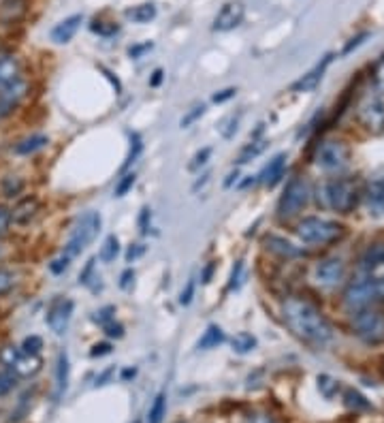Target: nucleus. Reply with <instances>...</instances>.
<instances>
[{"mask_svg":"<svg viewBox=\"0 0 384 423\" xmlns=\"http://www.w3.org/2000/svg\"><path fill=\"white\" fill-rule=\"evenodd\" d=\"M82 22H84V16H82V14H77V16H71V18L62 20V22L52 31V41H54V43H58V45L69 43V41L77 35V31H79Z\"/></svg>","mask_w":384,"mask_h":423,"instance_id":"nucleus-17","label":"nucleus"},{"mask_svg":"<svg viewBox=\"0 0 384 423\" xmlns=\"http://www.w3.org/2000/svg\"><path fill=\"white\" fill-rule=\"evenodd\" d=\"M105 333L109 336V338H122L124 336V327L120 325V323H105Z\"/></svg>","mask_w":384,"mask_h":423,"instance_id":"nucleus-47","label":"nucleus"},{"mask_svg":"<svg viewBox=\"0 0 384 423\" xmlns=\"http://www.w3.org/2000/svg\"><path fill=\"white\" fill-rule=\"evenodd\" d=\"M118 252H120V242H118L116 235H109V237L105 240L103 248H101V261L111 263V261L118 257Z\"/></svg>","mask_w":384,"mask_h":423,"instance_id":"nucleus-30","label":"nucleus"},{"mask_svg":"<svg viewBox=\"0 0 384 423\" xmlns=\"http://www.w3.org/2000/svg\"><path fill=\"white\" fill-rule=\"evenodd\" d=\"M48 144H50V139L45 135H33V137H26L24 141H20L16 146V152L22 154V156H28V154H35V152L43 150Z\"/></svg>","mask_w":384,"mask_h":423,"instance_id":"nucleus-23","label":"nucleus"},{"mask_svg":"<svg viewBox=\"0 0 384 423\" xmlns=\"http://www.w3.org/2000/svg\"><path fill=\"white\" fill-rule=\"evenodd\" d=\"M356 278L365 282L373 301H384V244H371L363 252Z\"/></svg>","mask_w":384,"mask_h":423,"instance_id":"nucleus-2","label":"nucleus"},{"mask_svg":"<svg viewBox=\"0 0 384 423\" xmlns=\"http://www.w3.org/2000/svg\"><path fill=\"white\" fill-rule=\"evenodd\" d=\"M133 278H135V272H133V269H126V272L120 276V287H122V289H126V287L133 282Z\"/></svg>","mask_w":384,"mask_h":423,"instance_id":"nucleus-52","label":"nucleus"},{"mask_svg":"<svg viewBox=\"0 0 384 423\" xmlns=\"http://www.w3.org/2000/svg\"><path fill=\"white\" fill-rule=\"evenodd\" d=\"M356 118L371 135L384 133V99L380 95H367L356 107Z\"/></svg>","mask_w":384,"mask_h":423,"instance_id":"nucleus-8","label":"nucleus"},{"mask_svg":"<svg viewBox=\"0 0 384 423\" xmlns=\"http://www.w3.org/2000/svg\"><path fill=\"white\" fill-rule=\"evenodd\" d=\"M241 274H243V261H237L233 272H231V282H229V289H239L241 284Z\"/></svg>","mask_w":384,"mask_h":423,"instance_id":"nucleus-42","label":"nucleus"},{"mask_svg":"<svg viewBox=\"0 0 384 423\" xmlns=\"http://www.w3.org/2000/svg\"><path fill=\"white\" fill-rule=\"evenodd\" d=\"M26 92H28V82L24 77L0 88V120L7 118L22 103Z\"/></svg>","mask_w":384,"mask_h":423,"instance_id":"nucleus-12","label":"nucleus"},{"mask_svg":"<svg viewBox=\"0 0 384 423\" xmlns=\"http://www.w3.org/2000/svg\"><path fill=\"white\" fill-rule=\"evenodd\" d=\"M314 163L324 173H341L350 165V148L344 141H337V139L322 141L316 150Z\"/></svg>","mask_w":384,"mask_h":423,"instance_id":"nucleus-6","label":"nucleus"},{"mask_svg":"<svg viewBox=\"0 0 384 423\" xmlns=\"http://www.w3.org/2000/svg\"><path fill=\"white\" fill-rule=\"evenodd\" d=\"M124 376H126V378H128V376H135V370H126V372H124Z\"/></svg>","mask_w":384,"mask_h":423,"instance_id":"nucleus-60","label":"nucleus"},{"mask_svg":"<svg viewBox=\"0 0 384 423\" xmlns=\"http://www.w3.org/2000/svg\"><path fill=\"white\" fill-rule=\"evenodd\" d=\"M344 397H346V406H348V408H354V410L369 408V402H367L358 391H354V389H348V391L344 393Z\"/></svg>","mask_w":384,"mask_h":423,"instance_id":"nucleus-32","label":"nucleus"},{"mask_svg":"<svg viewBox=\"0 0 384 423\" xmlns=\"http://www.w3.org/2000/svg\"><path fill=\"white\" fill-rule=\"evenodd\" d=\"M69 261H71V259H69L67 255H62V257H58L56 261H52L50 269H52L54 274H62V272H65V269L69 267Z\"/></svg>","mask_w":384,"mask_h":423,"instance_id":"nucleus-45","label":"nucleus"},{"mask_svg":"<svg viewBox=\"0 0 384 423\" xmlns=\"http://www.w3.org/2000/svg\"><path fill=\"white\" fill-rule=\"evenodd\" d=\"M90 28H92V33H99L101 37H109V35L118 33V26H116V24H109V26H105V22H94Z\"/></svg>","mask_w":384,"mask_h":423,"instance_id":"nucleus-43","label":"nucleus"},{"mask_svg":"<svg viewBox=\"0 0 384 423\" xmlns=\"http://www.w3.org/2000/svg\"><path fill=\"white\" fill-rule=\"evenodd\" d=\"M111 312H114V308H111V306H107V308H103V310L99 312V316H97V321H101V323H107V321L111 318Z\"/></svg>","mask_w":384,"mask_h":423,"instance_id":"nucleus-54","label":"nucleus"},{"mask_svg":"<svg viewBox=\"0 0 384 423\" xmlns=\"http://www.w3.org/2000/svg\"><path fill=\"white\" fill-rule=\"evenodd\" d=\"M133 24H148L156 18V7L152 3H146V5H137L133 9H126L124 14Z\"/></svg>","mask_w":384,"mask_h":423,"instance_id":"nucleus-22","label":"nucleus"},{"mask_svg":"<svg viewBox=\"0 0 384 423\" xmlns=\"http://www.w3.org/2000/svg\"><path fill=\"white\" fill-rule=\"evenodd\" d=\"M16 387V374L13 372H0V397L7 395Z\"/></svg>","mask_w":384,"mask_h":423,"instance_id":"nucleus-37","label":"nucleus"},{"mask_svg":"<svg viewBox=\"0 0 384 423\" xmlns=\"http://www.w3.org/2000/svg\"><path fill=\"white\" fill-rule=\"evenodd\" d=\"M150 48H152V43H146V45H139V48H131V50H128V54H131L133 58H137L141 52H146V50H150Z\"/></svg>","mask_w":384,"mask_h":423,"instance_id":"nucleus-56","label":"nucleus"},{"mask_svg":"<svg viewBox=\"0 0 384 423\" xmlns=\"http://www.w3.org/2000/svg\"><path fill=\"white\" fill-rule=\"evenodd\" d=\"M39 208H41V205H39V199H37V197H26V199H22V201L13 208L11 220L18 223V225H28V223L37 216Z\"/></svg>","mask_w":384,"mask_h":423,"instance_id":"nucleus-20","label":"nucleus"},{"mask_svg":"<svg viewBox=\"0 0 384 423\" xmlns=\"http://www.w3.org/2000/svg\"><path fill=\"white\" fill-rule=\"evenodd\" d=\"M141 252H143V246H135V248H131V250H128L126 259H128V261H133V259H135V257H139Z\"/></svg>","mask_w":384,"mask_h":423,"instance_id":"nucleus-57","label":"nucleus"},{"mask_svg":"<svg viewBox=\"0 0 384 423\" xmlns=\"http://www.w3.org/2000/svg\"><path fill=\"white\" fill-rule=\"evenodd\" d=\"M73 301L71 299H65V297H58L56 301H52L50 310H48V325L52 327L54 333L62 336L71 323V316H73Z\"/></svg>","mask_w":384,"mask_h":423,"instance_id":"nucleus-13","label":"nucleus"},{"mask_svg":"<svg viewBox=\"0 0 384 423\" xmlns=\"http://www.w3.org/2000/svg\"><path fill=\"white\" fill-rule=\"evenodd\" d=\"M22 191H24V180H22V178H18V176H7V178L3 180V193H5V197L13 199V197H18Z\"/></svg>","mask_w":384,"mask_h":423,"instance_id":"nucleus-29","label":"nucleus"},{"mask_svg":"<svg viewBox=\"0 0 384 423\" xmlns=\"http://www.w3.org/2000/svg\"><path fill=\"white\" fill-rule=\"evenodd\" d=\"M365 203L369 214L384 216V178H375L365 186Z\"/></svg>","mask_w":384,"mask_h":423,"instance_id":"nucleus-15","label":"nucleus"},{"mask_svg":"<svg viewBox=\"0 0 384 423\" xmlns=\"http://www.w3.org/2000/svg\"><path fill=\"white\" fill-rule=\"evenodd\" d=\"M373 84L380 88V90H384V56H380L378 60H375V65H373Z\"/></svg>","mask_w":384,"mask_h":423,"instance_id":"nucleus-39","label":"nucleus"},{"mask_svg":"<svg viewBox=\"0 0 384 423\" xmlns=\"http://www.w3.org/2000/svg\"><path fill=\"white\" fill-rule=\"evenodd\" d=\"M141 150H143V139H141L139 133H133V135H131V150H128V156H126V161H124V165H122V173H126V171L131 169V165L139 159Z\"/></svg>","mask_w":384,"mask_h":423,"instance_id":"nucleus-28","label":"nucleus"},{"mask_svg":"<svg viewBox=\"0 0 384 423\" xmlns=\"http://www.w3.org/2000/svg\"><path fill=\"white\" fill-rule=\"evenodd\" d=\"M209 156H212V148H203V150H199L197 154H194V159H192V163L188 165L190 169H199V167H203L207 161H209Z\"/></svg>","mask_w":384,"mask_h":423,"instance_id":"nucleus-41","label":"nucleus"},{"mask_svg":"<svg viewBox=\"0 0 384 423\" xmlns=\"http://www.w3.org/2000/svg\"><path fill=\"white\" fill-rule=\"evenodd\" d=\"M111 353V344H107V342H101V344H94L92 346V357H103V355H109Z\"/></svg>","mask_w":384,"mask_h":423,"instance_id":"nucleus-50","label":"nucleus"},{"mask_svg":"<svg viewBox=\"0 0 384 423\" xmlns=\"http://www.w3.org/2000/svg\"><path fill=\"white\" fill-rule=\"evenodd\" d=\"M111 374H114V370H111V368H109V370H105V372H103V374H101V376L97 378V385H105V380H107V378H109Z\"/></svg>","mask_w":384,"mask_h":423,"instance_id":"nucleus-59","label":"nucleus"},{"mask_svg":"<svg viewBox=\"0 0 384 423\" xmlns=\"http://www.w3.org/2000/svg\"><path fill=\"white\" fill-rule=\"evenodd\" d=\"M318 389L322 391L324 397H331V395L339 389V385H337V380H333L331 376H318Z\"/></svg>","mask_w":384,"mask_h":423,"instance_id":"nucleus-36","label":"nucleus"},{"mask_svg":"<svg viewBox=\"0 0 384 423\" xmlns=\"http://www.w3.org/2000/svg\"><path fill=\"white\" fill-rule=\"evenodd\" d=\"M309 201V186L305 180L301 178H292L284 191V195L280 197V203H278V214L282 218H288V216H295L299 214Z\"/></svg>","mask_w":384,"mask_h":423,"instance_id":"nucleus-9","label":"nucleus"},{"mask_svg":"<svg viewBox=\"0 0 384 423\" xmlns=\"http://www.w3.org/2000/svg\"><path fill=\"white\" fill-rule=\"evenodd\" d=\"M41 348H43V338H39V336H28L22 344V350L28 355H39Z\"/></svg>","mask_w":384,"mask_h":423,"instance_id":"nucleus-35","label":"nucleus"},{"mask_svg":"<svg viewBox=\"0 0 384 423\" xmlns=\"http://www.w3.org/2000/svg\"><path fill=\"white\" fill-rule=\"evenodd\" d=\"M214 269H216V263H207V265H205V269H203V274H201V280H203L205 284H207V282H212Z\"/></svg>","mask_w":384,"mask_h":423,"instance_id":"nucleus-51","label":"nucleus"},{"mask_svg":"<svg viewBox=\"0 0 384 423\" xmlns=\"http://www.w3.org/2000/svg\"><path fill=\"white\" fill-rule=\"evenodd\" d=\"M352 331L361 342L369 346L382 344L384 342V310L369 306V308L352 312Z\"/></svg>","mask_w":384,"mask_h":423,"instance_id":"nucleus-5","label":"nucleus"},{"mask_svg":"<svg viewBox=\"0 0 384 423\" xmlns=\"http://www.w3.org/2000/svg\"><path fill=\"white\" fill-rule=\"evenodd\" d=\"M367 37H369V33H361L358 37L350 39V43H348V45L344 48V52H341V54H344V56H348V54H350V52H352L354 48H358V45H361V43H363L365 39H367Z\"/></svg>","mask_w":384,"mask_h":423,"instance_id":"nucleus-48","label":"nucleus"},{"mask_svg":"<svg viewBox=\"0 0 384 423\" xmlns=\"http://www.w3.org/2000/svg\"><path fill=\"white\" fill-rule=\"evenodd\" d=\"M284 169H286V154H278V156H273V159L269 161V165L263 169V173H260V182H263L265 186L273 188V186L282 180Z\"/></svg>","mask_w":384,"mask_h":423,"instance_id":"nucleus-19","label":"nucleus"},{"mask_svg":"<svg viewBox=\"0 0 384 423\" xmlns=\"http://www.w3.org/2000/svg\"><path fill=\"white\" fill-rule=\"evenodd\" d=\"M148 218H150V210H148V208H143V210H141V218H139L141 233H148Z\"/></svg>","mask_w":384,"mask_h":423,"instance_id":"nucleus-53","label":"nucleus"},{"mask_svg":"<svg viewBox=\"0 0 384 423\" xmlns=\"http://www.w3.org/2000/svg\"><path fill=\"white\" fill-rule=\"evenodd\" d=\"M165 412H167V393H165V391H160V393L154 397L152 406H150V412H148V423H163V419H165Z\"/></svg>","mask_w":384,"mask_h":423,"instance_id":"nucleus-26","label":"nucleus"},{"mask_svg":"<svg viewBox=\"0 0 384 423\" xmlns=\"http://www.w3.org/2000/svg\"><path fill=\"white\" fill-rule=\"evenodd\" d=\"M224 342V331L218 327V325H209L205 331H203V336H201V340H199V348L201 350H207V348H216L218 344H222Z\"/></svg>","mask_w":384,"mask_h":423,"instance_id":"nucleus-24","label":"nucleus"},{"mask_svg":"<svg viewBox=\"0 0 384 423\" xmlns=\"http://www.w3.org/2000/svg\"><path fill=\"white\" fill-rule=\"evenodd\" d=\"M3 363L16 374V376H31V374H37L41 370V357L39 355H28L24 353L22 348H16V346H7L0 355Z\"/></svg>","mask_w":384,"mask_h":423,"instance_id":"nucleus-11","label":"nucleus"},{"mask_svg":"<svg viewBox=\"0 0 384 423\" xmlns=\"http://www.w3.org/2000/svg\"><path fill=\"white\" fill-rule=\"evenodd\" d=\"M69 385V357L67 353H60L58 355V368H56V389H58V395L65 393Z\"/></svg>","mask_w":384,"mask_h":423,"instance_id":"nucleus-27","label":"nucleus"},{"mask_svg":"<svg viewBox=\"0 0 384 423\" xmlns=\"http://www.w3.org/2000/svg\"><path fill=\"white\" fill-rule=\"evenodd\" d=\"M297 235L312 246H329L337 240H341L344 235V225L335 223V220H327V218H318V216H305L299 225H297Z\"/></svg>","mask_w":384,"mask_h":423,"instance_id":"nucleus-4","label":"nucleus"},{"mask_svg":"<svg viewBox=\"0 0 384 423\" xmlns=\"http://www.w3.org/2000/svg\"><path fill=\"white\" fill-rule=\"evenodd\" d=\"M135 180H137V176H135L133 171L122 173V178H120V182H118V186H116V197H124V195L135 186Z\"/></svg>","mask_w":384,"mask_h":423,"instance_id":"nucleus-33","label":"nucleus"},{"mask_svg":"<svg viewBox=\"0 0 384 423\" xmlns=\"http://www.w3.org/2000/svg\"><path fill=\"white\" fill-rule=\"evenodd\" d=\"M20 63L11 54H0V88L20 80Z\"/></svg>","mask_w":384,"mask_h":423,"instance_id":"nucleus-21","label":"nucleus"},{"mask_svg":"<svg viewBox=\"0 0 384 423\" xmlns=\"http://www.w3.org/2000/svg\"><path fill=\"white\" fill-rule=\"evenodd\" d=\"M92 267H94V259H90V261H88V265H86V269H84V272L79 274V280H82L84 284L88 282V276H90V272H92Z\"/></svg>","mask_w":384,"mask_h":423,"instance_id":"nucleus-55","label":"nucleus"},{"mask_svg":"<svg viewBox=\"0 0 384 423\" xmlns=\"http://www.w3.org/2000/svg\"><path fill=\"white\" fill-rule=\"evenodd\" d=\"M246 423H275V421L267 412H252V414L246 417Z\"/></svg>","mask_w":384,"mask_h":423,"instance_id":"nucleus-44","label":"nucleus"},{"mask_svg":"<svg viewBox=\"0 0 384 423\" xmlns=\"http://www.w3.org/2000/svg\"><path fill=\"white\" fill-rule=\"evenodd\" d=\"M320 199H322L324 208L339 212V214H348V212H352V208L358 201L356 182L348 180V178H333L318 188V201Z\"/></svg>","mask_w":384,"mask_h":423,"instance_id":"nucleus-3","label":"nucleus"},{"mask_svg":"<svg viewBox=\"0 0 384 423\" xmlns=\"http://www.w3.org/2000/svg\"><path fill=\"white\" fill-rule=\"evenodd\" d=\"M346 280V263L339 257H331V259H322L320 263H316L314 267V282L320 289H337L341 287Z\"/></svg>","mask_w":384,"mask_h":423,"instance_id":"nucleus-10","label":"nucleus"},{"mask_svg":"<svg viewBox=\"0 0 384 423\" xmlns=\"http://www.w3.org/2000/svg\"><path fill=\"white\" fill-rule=\"evenodd\" d=\"M235 88H226V90H220V92H216L212 99H214V103H224V101H229V99H233L235 97Z\"/></svg>","mask_w":384,"mask_h":423,"instance_id":"nucleus-49","label":"nucleus"},{"mask_svg":"<svg viewBox=\"0 0 384 423\" xmlns=\"http://www.w3.org/2000/svg\"><path fill=\"white\" fill-rule=\"evenodd\" d=\"M160 82H163V71H160V69H156V71H154V77H152V82H150V86H154V88H156Z\"/></svg>","mask_w":384,"mask_h":423,"instance_id":"nucleus-58","label":"nucleus"},{"mask_svg":"<svg viewBox=\"0 0 384 423\" xmlns=\"http://www.w3.org/2000/svg\"><path fill=\"white\" fill-rule=\"evenodd\" d=\"M331 54L329 56H324L322 58V63H318L309 73H305L301 80H297L295 84H292V92H309V90H314L318 84H320V80H322V75H324V71H327V67H329V63H331Z\"/></svg>","mask_w":384,"mask_h":423,"instance_id":"nucleus-16","label":"nucleus"},{"mask_svg":"<svg viewBox=\"0 0 384 423\" xmlns=\"http://www.w3.org/2000/svg\"><path fill=\"white\" fill-rule=\"evenodd\" d=\"M243 18H246V7H243L241 3H226V5L218 11V16H216V20H214V31H218V33H229V31L237 28V26L243 22Z\"/></svg>","mask_w":384,"mask_h":423,"instance_id":"nucleus-14","label":"nucleus"},{"mask_svg":"<svg viewBox=\"0 0 384 423\" xmlns=\"http://www.w3.org/2000/svg\"><path fill=\"white\" fill-rule=\"evenodd\" d=\"M192 295H194V280H188V282H186V289H184L182 295H180V304L188 306V304L192 301Z\"/></svg>","mask_w":384,"mask_h":423,"instance_id":"nucleus-46","label":"nucleus"},{"mask_svg":"<svg viewBox=\"0 0 384 423\" xmlns=\"http://www.w3.org/2000/svg\"><path fill=\"white\" fill-rule=\"evenodd\" d=\"M263 244H265V248L269 252H273V255H278L282 259H297V257H303L305 255L303 250H299L297 246H292L288 240H284L280 235H267L263 240Z\"/></svg>","mask_w":384,"mask_h":423,"instance_id":"nucleus-18","label":"nucleus"},{"mask_svg":"<svg viewBox=\"0 0 384 423\" xmlns=\"http://www.w3.org/2000/svg\"><path fill=\"white\" fill-rule=\"evenodd\" d=\"M231 346H233L235 353L246 355V353H250V350L256 348V338H254L252 333H248V331H241V333H235V336H233Z\"/></svg>","mask_w":384,"mask_h":423,"instance_id":"nucleus-25","label":"nucleus"},{"mask_svg":"<svg viewBox=\"0 0 384 423\" xmlns=\"http://www.w3.org/2000/svg\"><path fill=\"white\" fill-rule=\"evenodd\" d=\"M9 227H11V212L0 205V237H5L9 233Z\"/></svg>","mask_w":384,"mask_h":423,"instance_id":"nucleus-40","label":"nucleus"},{"mask_svg":"<svg viewBox=\"0 0 384 423\" xmlns=\"http://www.w3.org/2000/svg\"><path fill=\"white\" fill-rule=\"evenodd\" d=\"M203 114H205V105H194V107H192V109H190V112H188V114L182 118V120H180V127H182V129H188V127H192V124H194V122H197V120L203 116Z\"/></svg>","mask_w":384,"mask_h":423,"instance_id":"nucleus-34","label":"nucleus"},{"mask_svg":"<svg viewBox=\"0 0 384 423\" xmlns=\"http://www.w3.org/2000/svg\"><path fill=\"white\" fill-rule=\"evenodd\" d=\"M16 284V276L9 269H0V295H5L13 289Z\"/></svg>","mask_w":384,"mask_h":423,"instance_id":"nucleus-38","label":"nucleus"},{"mask_svg":"<svg viewBox=\"0 0 384 423\" xmlns=\"http://www.w3.org/2000/svg\"><path fill=\"white\" fill-rule=\"evenodd\" d=\"M99 231H101V214L99 212H86L77 220V225H75V229H73V233H71V237L65 246V255L69 259L77 257L84 248H88L94 242Z\"/></svg>","mask_w":384,"mask_h":423,"instance_id":"nucleus-7","label":"nucleus"},{"mask_svg":"<svg viewBox=\"0 0 384 423\" xmlns=\"http://www.w3.org/2000/svg\"><path fill=\"white\" fill-rule=\"evenodd\" d=\"M282 316L286 327L305 344L322 348L333 338V327L327 316L312 301L301 297H288L282 304Z\"/></svg>","mask_w":384,"mask_h":423,"instance_id":"nucleus-1","label":"nucleus"},{"mask_svg":"<svg viewBox=\"0 0 384 423\" xmlns=\"http://www.w3.org/2000/svg\"><path fill=\"white\" fill-rule=\"evenodd\" d=\"M263 150H265V141H256V139H252V144H250V146H246V148H243V152L239 154L237 163H239V165L250 163V161H252V159H256Z\"/></svg>","mask_w":384,"mask_h":423,"instance_id":"nucleus-31","label":"nucleus"}]
</instances>
